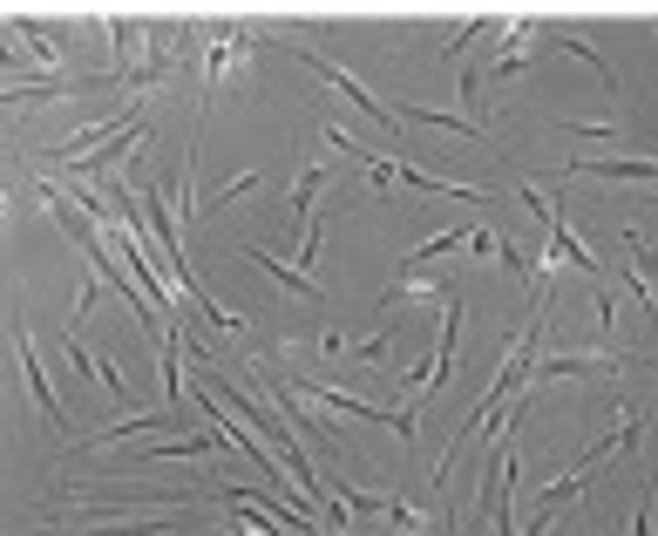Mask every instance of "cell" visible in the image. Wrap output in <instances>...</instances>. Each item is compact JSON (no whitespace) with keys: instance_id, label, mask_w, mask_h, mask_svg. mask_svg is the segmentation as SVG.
Instances as JSON below:
<instances>
[{"instance_id":"obj_1","label":"cell","mask_w":658,"mask_h":536,"mask_svg":"<svg viewBox=\"0 0 658 536\" xmlns=\"http://www.w3.org/2000/svg\"><path fill=\"white\" fill-rule=\"evenodd\" d=\"M632 442H638V421H625V435H611V442H604V448H591V455H584V462H577V469H570L557 489H544V510H536V516H523V529H544V523H550V510H557V503H570V495L584 489V482H591V476L611 462L617 448H632Z\"/></svg>"},{"instance_id":"obj_2","label":"cell","mask_w":658,"mask_h":536,"mask_svg":"<svg viewBox=\"0 0 658 536\" xmlns=\"http://www.w3.org/2000/svg\"><path fill=\"white\" fill-rule=\"evenodd\" d=\"M14 354H21V373H27V394H34V407H42V414L55 421V428H62V421H68V414H62V401H55V388H48V373H42V360H34V333H27V326L14 333Z\"/></svg>"},{"instance_id":"obj_3","label":"cell","mask_w":658,"mask_h":536,"mask_svg":"<svg viewBox=\"0 0 658 536\" xmlns=\"http://www.w3.org/2000/svg\"><path fill=\"white\" fill-rule=\"evenodd\" d=\"M570 177H625V183H658V164H638V157H584V164H570Z\"/></svg>"},{"instance_id":"obj_4","label":"cell","mask_w":658,"mask_h":536,"mask_svg":"<svg viewBox=\"0 0 658 536\" xmlns=\"http://www.w3.org/2000/svg\"><path fill=\"white\" fill-rule=\"evenodd\" d=\"M245 258L258 265V272H265V279H279L286 292H299V299H320V279H313V272H292V265H279L272 252H258V245H245Z\"/></svg>"},{"instance_id":"obj_5","label":"cell","mask_w":658,"mask_h":536,"mask_svg":"<svg viewBox=\"0 0 658 536\" xmlns=\"http://www.w3.org/2000/svg\"><path fill=\"white\" fill-rule=\"evenodd\" d=\"M62 347H68V360H75V367H82V373L96 380V388H115V394H123V388H130V380H123V367H109V360H96V354H89V347H82V339H75V333L62 339Z\"/></svg>"},{"instance_id":"obj_6","label":"cell","mask_w":658,"mask_h":536,"mask_svg":"<svg viewBox=\"0 0 658 536\" xmlns=\"http://www.w3.org/2000/svg\"><path fill=\"white\" fill-rule=\"evenodd\" d=\"M320 183H326V164H305L299 183H292V211L299 217H320Z\"/></svg>"},{"instance_id":"obj_7","label":"cell","mask_w":658,"mask_h":536,"mask_svg":"<svg viewBox=\"0 0 658 536\" xmlns=\"http://www.w3.org/2000/svg\"><path fill=\"white\" fill-rule=\"evenodd\" d=\"M625 252H632V258H638V265H645V279H651V286H658V258H651V245H645V238H638V232H625Z\"/></svg>"}]
</instances>
